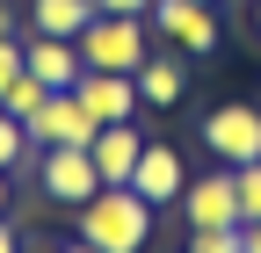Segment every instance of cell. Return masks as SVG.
<instances>
[{"label":"cell","mask_w":261,"mask_h":253,"mask_svg":"<svg viewBox=\"0 0 261 253\" xmlns=\"http://www.w3.org/2000/svg\"><path fill=\"white\" fill-rule=\"evenodd\" d=\"M51 94H58V87H44L37 73H29V66H22V80H15L8 94H0V109H8L15 123H29V116H44V102H51Z\"/></svg>","instance_id":"cell-14"},{"label":"cell","mask_w":261,"mask_h":253,"mask_svg":"<svg viewBox=\"0 0 261 253\" xmlns=\"http://www.w3.org/2000/svg\"><path fill=\"white\" fill-rule=\"evenodd\" d=\"M80 239L102 246V253H145L152 239V203L138 188H94L80 203Z\"/></svg>","instance_id":"cell-1"},{"label":"cell","mask_w":261,"mask_h":253,"mask_svg":"<svg viewBox=\"0 0 261 253\" xmlns=\"http://www.w3.org/2000/svg\"><path fill=\"white\" fill-rule=\"evenodd\" d=\"M94 22V0H29V29L37 37H80Z\"/></svg>","instance_id":"cell-12"},{"label":"cell","mask_w":261,"mask_h":253,"mask_svg":"<svg viewBox=\"0 0 261 253\" xmlns=\"http://www.w3.org/2000/svg\"><path fill=\"white\" fill-rule=\"evenodd\" d=\"M102 15H152V0H94Z\"/></svg>","instance_id":"cell-19"},{"label":"cell","mask_w":261,"mask_h":253,"mask_svg":"<svg viewBox=\"0 0 261 253\" xmlns=\"http://www.w3.org/2000/svg\"><path fill=\"white\" fill-rule=\"evenodd\" d=\"M0 217H8V167H0Z\"/></svg>","instance_id":"cell-24"},{"label":"cell","mask_w":261,"mask_h":253,"mask_svg":"<svg viewBox=\"0 0 261 253\" xmlns=\"http://www.w3.org/2000/svg\"><path fill=\"white\" fill-rule=\"evenodd\" d=\"M73 44H80V66H94V73H138L152 58L145 15H102V8H94V22L80 29Z\"/></svg>","instance_id":"cell-2"},{"label":"cell","mask_w":261,"mask_h":253,"mask_svg":"<svg viewBox=\"0 0 261 253\" xmlns=\"http://www.w3.org/2000/svg\"><path fill=\"white\" fill-rule=\"evenodd\" d=\"M58 253H102V246H87V239H73V246H58Z\"/></svg>","instance_id":"cell-23"},{"label":"cell","mask_w":261,"mask_h":253,"mask_svg":"<svg viewBox=\"0 0 261 253\" xmlns=\"http://www.w3.org/2000/svg\"><path fill=\"white\" fill-rule=\"evenodd\" d=\"M22 66L37 73L44 87H73V80L87 73V66H80V44H73V37H37V29L22 37Z\"/></svg>","instance_id":"cell-11"},{"label":"cell","mask_w":261,"mask_h":253,"mask_svg":"<svg viewBox=\"0 0 261 253\" xmlns=\"http://www.w3.org/2000/svg\"><path fill=\"white\" fill-rule=\"evenodd\" d=\"M240 253H261V217H247V225H240Z\"/></svg>","instance_id":"cell-20"},{"label":"cell","mask_w":261,"mask_h":253,"mask_svg":"<svg viewBox=\"0 0 261 253\" xmlns=\"http://www.w3.org/2000/svg\"><path fill=\"white\" fill-rule=\"evenodd\" d=\"M130 188H138V196H145L152 210L181 203V188H189V174H181V152H174V145H152V138H145L138 167H130Z\"/></svg>","instance_id":"cell-9"},{"label":"cell","mask_w":261,"mask_h":253,"mask_svg":"<svg viewBox=\"0 0 261 253\" xmlns=\"http://www.w3.org/2000/svg\"><path fill=\"white\" fill-rule=\"evenodd\" d=\"M37 188H44L51 203L80 210L94 188H102V174H94V152H87V145H44V160H37Z\"/></svg>","instance_id":"cell-3"},{"label":"cell","mask_w":261,"mask_h":253,"mask_svg":"<svg viewBox=\"0 0 261 253\" xmlns=\"http://www.w3.org/2000/svg\"><path fill=\"white\" fill-rule=\"evenodd\" d=\"M232 188H240V225H247V217H261V160L232 167Z\"/></svg>","instance_id":"cell-15"},{"label":"cell","mask_w":261,"mask_h":253,"mask_svg":"<svg viewBox=\"0 0 261 253\" xmlns=\"http://www.w3.org/2000/svg\"><path fill=\"white\" fill-rule=\"evenodd\" d=\"M73 94L94 109V123H130V116H138V73H94L87 66L73 80Z\"/></svg>","instance_id":"cell-10"},{"label":"cell","mask_w":261,"mask_h":253,"mask_svg":"<svg viewBox=\"0 0 261 253\" xmlns=\"http://www.w3.org/2000/svg\"><path fill=\"white\" fill-rule=\"evenodd\" d=\"M145 22H152L174 51H189V58H211V51H218V15H211V0H152Z\"/></svg>","instance_id":"cell-5"},{"label":"cell","mask_w":261,"mask_h":253,"mask_svg":"<svg viewBox=\"0 0 261 253\" xmlns=\"http://www.w3.org/2000/svg\"><path fill=\"white\" fill-rule=\"evenodd\" d=\"M181 217H189V232H232V225H240L232 167H218V174H203V181H189V188H181Z\"/></svg>","instance_id":"cell-7"},{"label":"cell","mask_w":261,"mask_h":253,"mask_svg":"<svg viewBox=\"0 0 261 253\" xmlns=\"http://www.w3.org/2000/svg\"><path fill=\"white\" fill-rule=\"evenodd\" d=\"M0 37H15V8H8V0H0Z\"/></svg>","instance_id":"cell-21"},{"label":"cell","mask_w":261,"mask_h":253,"mask_svg":"<svg viewBox=\"0 0 261 253\" xmlns=\"http://www.w3.org/2000/svg\"><path fill=\"white\" fill-rule=\"evenodd\" d=\"M181 253H240V225H232V232H189Z\"/></svg>","instance_id":"cell-17"},{"label":"cell","mask_w":261,"mask_h":253,"mask_svg":"<svg viewBox=\"0 0 261 253\" xmlns=\"http://www.w3.org/2000/svg\"><path fill=\"white\" fill-rule=\"evenodd\" d=\"M138 102H152V109H174L181 102V66L174 58H145L138 66Z\"/></svg>","instance_id":"cell-13"},{"label":"cell","mask_w":261,"mask_h":253,"mask_svg":"<svg viewBox=\"0 0 261 253\" xmlns=\"http://www.w3.org/2000/svg\"><path fill=\"white\" fill-rule=\"evenodd\" d=\"M203 152H218V167L261 160V109H247V102L211 109V116H203Z\"/></svg>","instance_id":"cell-4"},{"label":"cell","mask_w":261,"mask_h":253,"mask_svg":"<svg viewBox=\"0 0 261 253\" xmlns=\"http://www.w3.org/2000/svg\"><path fill=\"white\" fill-rule=\"evenodd\" d=\"M0 253H15V225H8V217H0Z\"/></svg>","instance_id":"cell-22"},{"label":"cell","mask_w":261,"mask_h":253,"mask_svg":"<svg viewBox=\"0 0 261 253\" xmlns=\"http://www.w3.org/2000/svg\"><path fill=\"white\" fill-rule=\"evenodd\" d=\"M254 22H261V0H254Z\"/></svg>","instance_id":"cell-25"},{"label":"cell","mask_w":261,"mask_h":253,"mask_svg":"<svg viewBox=\"0 0 261 253\" xmlns=\"http://www.w3.org/2000/svg\"><path fill=\"white\" fill-rule=\"evenodd\" d=\"M22 131H29V145L44 152V145H94V131H102V123H94V109L80 102L73 87H58L51 102H44V116H29Z\"/></svg>","instance_id":"cell-6"},{"label":"cell","mask_w":261,"mask_h":253,"mask_svg":"<svg viewBox=\"0 0 261 253\" xmlns=\"http://www.w3.org/2000/svg\"><path fill=\"white\" fill-rule=\"evenodd\" d=\"M15 80H22V44H15V37H0V94H8Z\"/></svg>","instance_id":"cell-18"},{"label":"cell","mask_w":261,"mask_h":253,"mask_svg":"<svg viewBox=\"0 0 261 253\" xmlns=\"http://www.w3.org/2000/svg\"><path fill=\"white\" fill-rule=\"evenodd\" d=\"M87 152H94V174H102V188H130V167H138V152H145L138 116H130V123H102Z\"/></svg>","instance_id":"cell-8"},{"label":"cell","mask_w":261,"mask_h":253,"mask_svg":"<svg viewBox=\"0 0 261 253\" xmlns=\"http://www.w3.org/2000/svg\"><path fill=\"white\" fill-rule=\"evenodd\" d=\"M22 152H37V145H29V131H22V123H15L8 109H0V167H15Z\"/></svg>","instance_id":"cell-16"}]
</instances>
